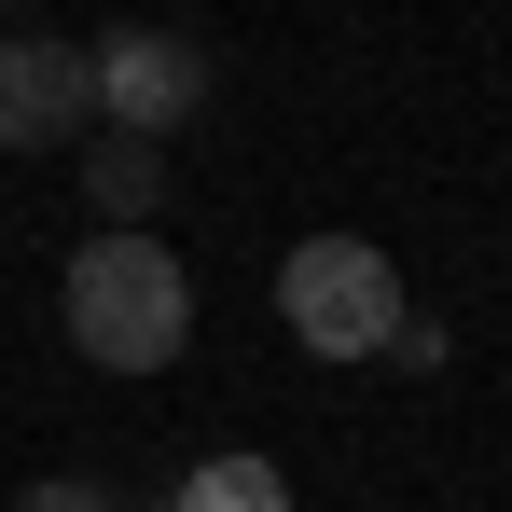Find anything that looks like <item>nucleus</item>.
Listing matches in <instances>:
<instances>
[{"label": "nucleus", "mask_w": 512, "mask_h": 512, "mask_svg": "<svg viewBox=\"0 0 512 512\" xmlns=\"http://www.w3.org/2000/svg\"><path fill=\"white\" fill-rule=\"evenodd\" d=\"M277 319L305 360H388L402 333V263L374 250V236H305V250L277 263Z\"/></svg>", "instance_id": "nucleus-2"}, {"label": "nucleus", "mask_w": 512, "mask_h": 512, "mask_svg": "<svg viewBox=\"0 0 512 512\" xmlns=\"http://www.w3.org/2000/svg\"><path fill=\"white\" fill-rule=\"evenodd\" d=\"M56 305H70V346L97 374H167L194 346V277H180L167 236H84Z\"/></svg>", "instance_id": "nucleus-1"}, {"label": "nucleus", "mask_w": 512, "mask_h": 512, "mask_svg": "<svg viewBox=\"0 0 512 512\" xmlns=\"http://www.w3.org/2000/svg\"><path fill=\"white\" fill-rule=\"evenodd\" d=\"M84 139H97L84 42H0V153H84Z\"/></svg>", "instance_id": "nucleus-4"}, {"label": "nucleus", "mask_w": 512, "mask_h": 512, "mask_svg": "<svg viewBox=\"0 0 512 512\" xmlns=\"http://www.w3.org/2000/svg\"><path fill=\"white\" fill-rule=\"evenodd\" d=\"M153 512H291V485H277V457H194Z\"/></svg>", "instance_id": "nucleus-6"}, {"label": "nucleus", "mask_w": 512, "mask_h": 512, "mask_svg": "<svg viewBox=\"0 0 512 512\" xmlns=\"http://www.w3.org/2000/svg\"><path fill=\"white\" fill-rule=\"evenodd\" d=\"M84 194H97V222H111V236H139V222H153V194H167V153L97 125V139H84Z\"/></svg>", "instance_id": "nucleus-5"}, {"label": "nucleus", "mask_w": 512, "mask_h": 512, "mask_svg": "<svg viewBox=\"0 0 512 512\" xmlns=\"http://www.w3.org/2000/svg\"><path fill=\"white\" fill-rule=\"evenodd\" d=\"M14 512H111V485H84V471H56V485H28Z\"/></svg>", "instance_id": "nucleus-7"}, {"label": "nucleus", "mask_w": 512, "mask_h": 512, "mask_svg": "<svg viewBox=\"0 0 512 512\" xmlns=\"http://www.w3.org/2000/svg\"><path fill=\"white\" fill-rule=\"evenodd\" d=\"M84 70H97V125L111 139H153V153L208 111V56L167 42V28H111V42H84Z\"/></svg>", "instance_id": "nucleus-3"}]
</instances>
